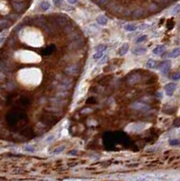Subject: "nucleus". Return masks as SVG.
<instances>
[{
  "label": "nucleus",
  "mask_w": 180,
  "mask_h": 181,
  "mask_svg": "<svg viewBox=\"0 0 180 181\" xmlns=\"http://www.w3.org/2000/svg\"><path fill=\"white\" fill-rule=\"evenodd\" d=\"M131 108L133 110H136V111H148L149 110V105L145 103H140V101H136V103H133L131 104Z\"/></svg>",
  "instance_id": "nucleus-1"
},
{
  "label": "nucleus",
  "mask_w": 180,
  "mask_h": 181,
  "mask_svg": "<svg viewBox=\"0 0 180 181\" xmlns=\"http://www.w3.org/2000/svg\"><path fill=\"white\" fill-rule=\"evenodd\" d=\"M176 89H177V84L175 82H168L165 85V91L167 96H172Z\"/></svg>",
  "instance_id": "nucleus-2"
},
{
  "label": "nucleus",
  "mask_w": 180,
  "mask_h": 181,
  "mask_svg": "<svg viewBox=\"0 0 180 181\" xmlns=\"http://www.w3.org/2000/svg\"><path fill=\"white\" fill-rule=\"evenodd\" d=\"M139 80H140V75H139L138 73H132V74H130L128 77L127 82L130 84V85H132V84H135L138 82H139Z\"/></svg>",
  "instance_id": "nucleus-3"
},
{
  "label": "nucleus",
  "mask_w": 180,
  "mask_h": 181,
  "mask_svg": "<svg viewBox=\"0 0 180 181\" xmlns=\"http://www.w3.org/2000/svg\"><path fill=\"white\" fill-rule=\"evenodd\" d=\"M171 68V62L170 61H164L163 63H161L159 65V70L163 72L167 73Z\"/></svg>",
  "instance_id": "nucleus-4"
},
{
  "label": "nucleus",
  "mask_w": 180,
  "mask_h": 181,
  "mask_svg": "<svg viewBox=\"0 0 180 181\" xmlns=\"http://www.w3.org/2000/svg\"><path fill=\"white\" fill-rule=\"evenodd\" d=\"M147 48L146 47H143V46H137L135 48H133L131 50V52L133 54L135 55H138V56H140V55H143L147 53Z\"/></svg>",
  "instance_id": "nucleus-5"
},
{
  "label": "nucleus",
  "mask_w": 180,
  "mask_h": 181,
  "mask_svg": "<svg viewBox=\"0 0 180 181\" xmlns=\"http://www.w3.org/2000/svg\"><path fill=\"white\" fill-rule=\"evenodd\" d=\"M83 41L81 40V38H78L76 40H73L71 44L69 45V48L71 50H75V49H78L83 45Z\"/></svg>",
  "instance_id": "nucleus-6"
},
{
  "label": "nucleus",
  "mask_w": 180,
  "mask_h": 181,
  "mask_svg": "<svg viewBox=\"0 0 180 181\" xmlns=\"http://www.w3.org/2000/svg\"><path fill=\"white\" fill-rule=\"evenodd\" d=\"M65 72H67L68 74H72V75H75L77 74L79 72V67L77 65H70L67 68H65Z\"/></svg>",
  "instance_id": "nucleus-7"
},
{
  "label": "nucleus",
  "mask_w": 180,
  "mask_h": 181,
  "mask_svg": "<svg viewBox=\"0 0 180 181\" xmlns=\"http://www.w3.org/2000/svg\"><path fill=\"white\" fill-rule=\"evenodd\" d=\"M96 22H97V24H99L100 25H106L108 24V22H109V19L106 15H99L97 16V18H96Z\"/></svg>",
  "instance_id": "nucleus-8"
},
{
  "label": "nucleus",
  "mask_w": 180,
  "mask_h": 181,
  "mask_svg": "<svg viewBox=\"0 0 180 181\" xmlns=\"http://www.w3.org/2000/svg\"><path fill=\"white\" fill-rule=\"evenodd\" d=\"M145 128V123H134L130 125V131L135 132V131H142Z\"/></svg>",
  "instance_id": "nucleus-9"
},
{
  "label": "nucleus",
  "mask_w": 180,
  "mask_h": 181,
  "mask_svg": "<svg viewBox=\"0 0 180 181\" xmlns=\"http://www.w3.org/2000/svg\"><path fill=\"white\" fill-rule=\"evenodd\" d=\"M179 55H180V47H177L175 49H173L171 52L168 53L166 55V57L167 58H177Z\"/></svg>",
  "instance_id": "nucleus-10"
},
{
  "label": "nucleus",
  "mask_w": 180,
  "mask_h": 181,
  "mask_svg": "<svg viewBox=\"0 0 180 181\" xmlns=\"http://www.w3.org/2000/svg\"><path fill=\"white\" fill-rule=\"evenodd\" d=\"M166 50V46L164 44H160V45H158V46H156L153 51H152V53L155 54V55H160L162 53H164V51Z\"/></svg>",
  "instance_id": "nucleus-11"
},
{
  "label": "nucleus",
  "mask_w": 180,
  "mask_h": 181,
  "mask_svg": "<svg viewBox=\"0 0 180 181\" xmlns=\"http://www.w3.org/2000/svg\"><path fill=\"white\" fill-rule=\"evenodd\" d=\"M129 49H130V45H129V44H124L123 45H121L120 46V48L119 49V55L120 56H123V55H125L127 53H128V51H129Z\"/></svg>",
  "instance_id": "nucleus-12"
},
{
  "label": "nucleus",
  "mask_w": 180,
  "mask_h": 181,
  "mask_svg": "<svg viewBox=\"0 0 180 181\" xmlns=\"http://www.w3.org/2000/svg\"><path fill=\"white\" fill-rule=\"evenodd\" d=\"M143 13H144V10L141 7H138V8H136L134 11H133L131 15H132L133 18H138V17H140V16L143 15Z\"/></svg>",
  "instance_id": "nucleus-13"
},
{
  "label": "nucleus",
  "mask_w": 180,
  "mask_h": 181,
  "mask_svg": "<svg viewBox=\"0 0 180 181\" xmlns=\"http://www.w3.org/2000/svg\"><path fill=\"white\" fill-rule=\"evenodd\" d=\"M138 25H134V24H127L124 25V30L127 32H134L136 30H138Z\"/></svg>",
  "instance_id": "nucleus-14"
},
{
  "label": "nucleus",
  "mask_w": 180,
  "mask_h": 181,
  "mask_svg": "<svg viewBox=\"0 0 180 181\" xmlns=\"http://www.w3.org/2000/svg\"><path fill=\"white\" fill-rule=\"evenodd\" d=\"M146 66L148 68H149V69H155V68L158 66V62L153 60V59H149L148 60L147 64H146Z\"/></svg>",
  "instance_id": "nucleus-15"
},
{
  "label": "nucleus",
  "mask_w": 180,
  "mask_h": 181,
  "mask_svg": "<svg viewBox=\"0 0 180 181\" xmlns=\"http://www.w3.org/2000/svg\"><path fill=\"white\" fill-rule=\"evenodd\" d=\"M52 103H53V104L55 106H63V105H65L66 101L62 99H53L52 100Z\"/></svg>",
  "instance_id": "nucleus-16"
},
{
  "label": "nucleus",
  "mask_w": 180,
  "mask_h": 181,
  "mask_svg": "<svg viewBox=\"0 0 180 181\" xmlns=\"http://www.w3.org/2000/svg\"><path fill=\"white\" fill-rule=\"evenodd\" d=\"M108 46L106 44H98L96 45V46L94 47V51H96V52H105V51L107 50Z\"/></svg>",
  "instance_id": "nucleus-17"
},
{
  "label": "nucleus",
  "mask_w": 180,
  "mask_h": 181,
  "mask_svg": "<svg viewBox=\"0 0 180 181\" xmlns=\"http://www.w3.org/2000/svg\"><path fill=\"white\" fill-rule=\"evenodd\" d=\"M81 36H80V33L76 30H74L73 32H72L71 34H69V38L72 39V40H76V39L80 38Z\"/></svg>",
  "instance_id": "nucleus-18"
},
{
  "label": "nucleus",
  "mask_w": 180,
  "mask_h": 181,
  "mask_svg": "<svg viewBox=\"0 0 180 181\" xmlns=\"http://www.w3.org/2000/svg\"><path fill=\"white\" fill-rule=\"evenodd\" d=\"M34 23H36V25H44L45 24V20L44 18L43 17V16H37V17H36V19L34 20Z\"/></svg>",
  "instance_id": "nucleus-19"
},
{
  "label": "nucleus",
  "mask_w": 180,
  "mask_h": 181,
  "mask_svg": "<svg viewBox=\"0 0 180 181\" xmlns=\"http://www.w3.org/2000/svg\"><path fill=\"white\" fill-rule=\"evenodd\" d=\"M51 7V4L48 2V1H43L41 2V4H40V8H41L43 11H46L48 10Z\"/></svg>",
  "instance_id": "nucleus-20"
},
{
  "label": "nucleus",
  "mask_w": 180,
  "mask_h": 181,
  "mask_svg": "<svg viewBox=\"0 0 180 181\" xmlns=\"http://www.w3.org/2000/svg\"><path fill=\"white\" fill-rule=\"evenodd\" d=\"M74 31V26L73 25H71V24H68L64 26V32L66 33V34H71L72 32H73Z\"/></svg>",
  "instance_id": "nucleus-21"
},
{
  "label": "nucleus",
  "mask_w": 180,
  "mask_h": 181,
  "mask_svg": "<svg viewBox=\"0 0 180 181\" xmlns=\"http://www.w3.org/2000/svg\"><path fill=\"white\" fill-rule=\"evenodd\" d=\"M10 25V22L7 20H3L0 19V29H3V28H5Z\"/></svg>",
  "instance_id": "nucleus-22"
},
{
  "label": "nucleus",
  "mask_w": 180,
  "mask_h": 181,
  "mask_svg": "<svg viewBox=\"0 0 180 181\" xmlns=\"http://www.w3.org/2000/svg\"><path fill=\"white\" fill-rule=\"evenodd\" d=\"M65 149V147L64 146H60V147H57V148H55L54 150H53V153L54 154H60L62 153V152Z\"/></svg>",
  "instance_id": "nucleus-23"
},
{
  "label": "nucleus",
  "mask_w": 180,
  "mask_h": 181,
  "mask_svg": "<svg viewBox=\"0 0 180 181\" xmlns=\"http://www.w3.org/2000/svg\"><path fill=\"white\" fill-rule=\"evenodd\" d=\"M103 54H104V52H96L93 55H92V58H93L94 61H98L102 57Z\"/></svg>",
  "instance_id": "nucleus-24"
},
{
  "label": "nucleus",
  "mask_w": 180,
  "mask_h": 181,
  "mask_svg": "<svg viewBox=\"0 0 180 181\" xmlns=\"http://www.w3.org/2000/svg\"><path fill=\"white\" fill-rule=\"evenodd\" d=\"M179 12H180V5H175V7L172 8L170 14L171 15H177Z\"/></svg>",
  "instance_id": "nucleus-25"
},
{
  "label": "nucleus",
  "mask_w": 180,
  "mask_h": 181,
  "mask_svg": "<svg viewBox=\"0 0 180 181\" xmlns=\"http://www.w3.org/2000/svg\"><path fill=\"white\" fill-rule=\"evenodd\" d=\"M147 38H148V36L147 35H143V36H139L137 40H136V43L137 44H140V43H142V42H144V41H146L147 40Z\"/></svg>",
  "instance_id": "nucleus-26"
},
{
  "label": "nucleus",
  "mask_w": 180,
  "mask_h": 181,
  "mask_svg": "<svg viewBox=\"0 0 180 181\" xmlns=\"http://www.w3.org/2000/svg\"><path fill=\"white\" fill-rule=\"evenodd\" d=\"M169 144H170V146H177L180 144V140L177 139H173L169 141Z\"/></svg>",
  "instance_id": "nucleus-27"
},
{
  "label": "nucleus",
  "mask_w": 180,
  "mask_h": 181,
  "mask_svg": "<svg viewBox=\"0 0 180 181\" xmlns=\"http://www.w3.org/2000/svg\"><path fill=\"white\" fill-rule=\"evenodd\" d=\"M171 79L173 81H178L180 80V72H176L171 76Z\"/></svg>",
  "instance_id": "nucleus-28"
},
{
  "label": "nucleus",
  "mask_w": 180,
  "mask_h": 181,
  "mask_svg": "<svg viewBox=\"0 0 180 181\" xmlns=\"http://www.w3.org/2000/svg\"><path fill=\"white\" fill-rule=\"evenodd\" d=\"M109 1V0H97L96 3H97L98 5H100V7H102V5H106Z\"/></svg>",
  "instance_id": "nucleus-29"
},
{
  "label": "nucleus",
  "mask_w": 180,
  "mask_h": 181,
  "mask_svg": "<svg viewBox=\"0 0 180 181\" xmlns=\"http://www.w3.org/2000/svg\"><path fill=\"white\" fill-rule=\"evenodd\" d=\"M25 150L27 151V152H31V153H33V152L36 151V149H34L33 146H26Z\"/></svg>",
  "instance_id": "nucleus-30"
},
{
  "label": "nucleus",
  "mask_w": 180,
  "mask_h": 181,
  "mask_svg": "<svg viewBox=\"0 0 180 181\" xmlns=\"http://www.w3.org/2000/svg\"><path fill=\"white\" fill-rule=\"evenodd\" d=\"M53 3L56 7H60L62 5V0H53Z\"/></svg>",
  "instance_id": "nucleus-31"
},
{
  "label": "nucleus",
  "mask_w": 180,
  "mask_h": 181,
  "mask_svg": "<svg viewBox=\"0 0 180 181\" xmlns=\"http://www.w3.org/2000/svg\"><path fill=\"white\" fill-rule=\"evenodd\" d=\"M101 60L99 62V64H106L107 62H108V56L105 55V56H102V57L101 58Z\"/></svg>",
  "instance_id": "nucleus-32"
},
{
  "label": "nucleus",
  "mask_w": 180,
  "mask_h": 181,
  "mask_svg": "<svg viewBox=\"0 0 180 181\" xmlns=\"http://www.w3.org/2000/svg\"><path fill=\"white\" fill-rule=\"evenodd\" d=\"M156 8H158V5H156V4H150L149 7H148V11H150V12H151V11H154Z\"/></svg>",
  "instance_id": "nucleus-33"
},
{
  "label": "nucleus",
  "mask_w": 180,
  "mask_h": 181,
  "mask_svg": "<svg viewBox=\"0 0 180 181\" xmlns=\"http://www.w3.org/2000/svg\"><path fill=\"white\" fill-rule=\"evenodd\" d=\"M77 153H78V150L77 149L71 150V151L68 152V156H75V155H77Z\"/></svg>",
  "instance_id": "nucleus-34"
},
{
  "label": "nucleus",
  "mask_w": 180,
  "mask_h": 181,
  "mask_svg": "<svg viewBox=\"0 0 180 181\" xmlns=\"http://www.w3.org/2000/svg\"><path fill=\"white\" fill-rule=\"evenodd\" d=\"M54 140V136H49V137H47V139H45L46 142H51V141Z\"/></svg>",
  "instance_id": "nucleus-35"
},
{
  "label": "nucleus",
  "mask_w": 180,
  "mask_h": 181,
  "mask_svg": "<svg viewBox=\"0 0 180 181\" xmlns=\"http://www.w3.org/2000/svg\"><path fill=\"white\" fill-rule=\"evenodd\" d=\"M148 25H140V26H138V29L144 30V29H146V28H148Z\"/></svg>",
  "instance_id": "nucleus-36"
},
{
  "label": "nucleus",
  "mask_w": 180,
  "mask_h": 181,
  "mask_svg": "<svg viewBox=\"0 0 180 181\" xmlns=\"http://www.w3.org/2000/svg\"><path fill=\"white\" fill-rule=\"evenodd\" d=\"M67 2L71 5H75L78 3V0H67Z\"/></svg>",
  "instance_id": "nucleus-37"
},
{
  "label": "nucleus",
  "mask_w": 180,
  "mask_h": 181,
  "mask_svg": "<svg viewBox=\"0 0 180 181\" xmlns=\"http://www.w3.org/2000/svg\"><path fill=\"white\" fill-rule=\"evenodd\" d=\"M5 36L4 35L2 36H0V44H2L5 41Z\"/></svg>",
  "instance_id": "nucleus-38"
},
{
  "label": "nucleus",
  "mask_w": 180,
  "mask_h": 181,
  "mask_svg": "<svg viewBox=\"0 0 180 181\" xmlns=\"http://www.w3.org/2000/svg\"><path fill=\"white\" fill-rule=\"evenodd\" d=\"M179 94H180V90H179Z\"/></svg>",
  "instance_id": "nucleus-39"
}]
</instances>
